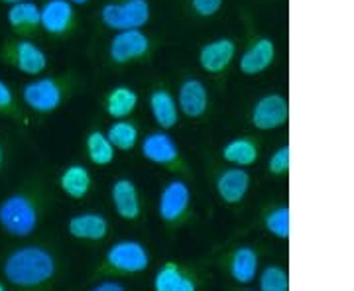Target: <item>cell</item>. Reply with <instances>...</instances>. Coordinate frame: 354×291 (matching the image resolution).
<instances>
[{
    "label": "cell",
    "mask_w": 354,
    "mask_h": 291,
    "mask_svg": "<svg viewBox=\"0 0 354 291\" xmlns=\"http://www.w3.org/2000/svg\"><path fill=\"white\" fill-rule=\"evenodd\" d=\"M50 193L39 179L24 183L0 201V228L12 238H28L38 230Z\"/></svg>",
    "instance_id": "1"
},
{
    "label": "cell",
    "mask_w": 354,
    "mask_h": 291,
    "mask_svg": "<svg viewBox=\"0 0 354 291\" xmlns=\"http://www.w3.org/2000/svg\"><path fill=\"white\" fill-rule=\"evenodd\" d=\"M2 276L18 290L48 288L57 276V258L41 244H24L4 256Z\"/></svg>",
    "instance_id": "2"
},
{
    "label": "cell",
    "mask_w": 354,
    "mask_h": 291,
    "mask_svg": "<svg viewBox=\"0 0 354 291\" xmlns=\"http://www.w3.org/2000/svg\"><path fill=\"white\" fill-rule=\"evenodd\" d=\"M75 87V75H38L22 87V102L26 109L38 114L55 113L69 99Z\"/></svg>",
    "instance_id": "3"
},
{
    "label": "cell",
    "mask_w": 354,
    "mask_h": 291,
    "mask_svg": "<svg viewBox=\"0 0 354 291\" xmlns=\"http://www.w3.org/2000/svg\"><path fill=\"white\" fill-rule=\"evenodd\" d=\"M0 62L28 77L46 73L50 59L48 53L32 38H8L0 46Z\"/></svg>",
    "instance_id": "4"
},
{
    "label": "cell",
    "mask_w": 354,
    "mask_h": 291,
    "mask_svg": "<svg viewBox=\"0 0 354 291\" xmlns=\"http://www.w3.org/2000/svg\"><path fill=\"white\" fill-rule=\"evenodd\" d=\"M140 153L144 160H148L150 164L158 165V167L189 176V165L183 160L177 142L167 134V130L160 128L156 132L146 134L140 142Z\"/></svg>",
    "instance_id": "5"
},
{
    "label": "cell",
    "mask_w": 354,
    "mask_h": 291,
    "mask_svg": "<svg viewBox=\"0 0 354 291\" xmlns=\"http://www.w3.org/2000/svg\"><path fill=\"white\" fill-rule=\"evenodd\" d=\"M104 28L120 32L130 28H146L152 18L150 0H111L99 12Z\"/></svg>",
    "instance_id": "6"
},
{
    "label": "cell",
    "mask_w": 354,
    "mask_h": 291,
    "mask_svg": "<svg viewBox=\"0 0 354 291\" xmlns=\"http://www.w3.org/2000/svg\"><path fill=\"white\" fill-rule=\"evenodd\" d=\"M150 252L140 241H116L104 252V267L118 276H136L150 267Z\"/></svg>",
    "instance_id": "7"
},
{
    "label": "cell",
    "mask_w": 354,
    "mask_h": 291,
    "mask_svg": "<svg viewBox=\"0 0 354 291\" xmlns=\"http://www.w3.org/2000/svg\"><path fill=\"white\" fill-rule=\"evenodd\" d=\"M191 187L183 179H169L158 197V216L167 227H183L191 215Z\"/></svg>",
    "instance_id": "8"
},
{
    "label": "cell",
    "mask_w": 354,
    "mask_h": 291,
    "mask_svg": "<svg viewBox=\"0 0 354 291\" xmlns=\"http://www.w3.org/2000/svg\"><path fill=\"white\" fill-rule=\"evenodd\" d=\"M152 53V38L144 28H130L116 32L109 41V59L114 65H128L144 62Z\"/></svg>",
    "instance_id": "9"
},
{
    "label": "cell",
    "mask_w": 354,
    "mask_h": 291,
    "mask_svg": "<svg viewBox=\"0 0 354 291\" xmlns=\"http://www.w3.org/2000/svg\"><path fill=\"white\" fill-rule=\"evenodd\" d=\"M39 26L51 38H69L77 26L75 4L69 0H46L39 6Z\"/></svg>",
    "instance_id": "10"
},
{
    "label": "cell",
    "mask_w": 354,
    "mask_h": 291,
    "mask_svg": "<svg viewBox=\"0 0 354 291\" xmlns=\"http://www.w3.org/2000/svg\"><path fill=\"white\" fill-rule=\"evenodd\" d=\"M201 285V270L181 262H165L156 270L152 279L156 291H197Z\"/></svg>",
    "instance_id": "11"
},
{
    "label": "cell",
    "mask_w": 354,
    "mask_h": 291,
    "mask_svg": "<svg viewBox=\"0 0 354 291\" xmlns=\"http://www.w3.org/2000/svg\"><path fill=\"white\" fill-rule=\"evenodd\" d=\"M290 120V102L283 95L270 93L254 102L250 111V122L260 132H272L286 126Z\"/></svg>",
    "instance_id": "12"
},
{
    "label": "cell",
    "mask_w": 354,
    "mask_h": 291,
    "mask_svg": "<svg viewBox=\"0 0 354 291\" xmlns=\"http://www.w3.org/2000/svg\"><path fill=\"white\" fill-rule=\"evenodd\" d=\"M177 106L179 113L183 114L189 120H199L205 114L209 113V104H211V97H209V89L203 83L199 77H187L179 83L177 89Z\"/></svg>",
    "instance_id": "13"
},
{
    "label": "cell",
    "mask_w": 354,
    "mask_h": 291,
    "mask_svg": "<svg viewBox=\"0 0 354 291\" xmlns=\"http://www.w3.org/2000/svg\"><path fill=\"white\" fill-rule=\"evenodd\" d=\"M252 185V178L246 167L228 165L227 169L218 171L215 178V191L218 199L225 205H241Z\"/></svg>",
    "instance_id": "14"
},
{
    "label": "cell",
    "mask_w": 354,
    "mask_h": 291,
    "mask_svg": "<svg viewBox=\"0 0 354 291\" xmlns=\"http://www.w3.org/2000/svg\"><path fill=\"white\" fill-rule=\"evenodd\" d=\"M236 57V41L230 38H216L207 41L199 50V65L209 75H223Z\"/></svg>",
    "instance_id": "15"
},
{
    "label": "cell",
    "mask_w": 354,
    "mask_h": 291,
    "mask_svg": "<svg viewBox=\"0 0 354 291\" xmlns=\"http://www.w3.org/2000/svg\"><path fill=\"white\" fill-rule=\"evenodd\" d=\"M274 59H276V44H274V39L268 38V36H258L241 53V57H239V71H241L242 75L248 77L262 75L266 69H270V65L274 64Z\"/></svg>",
    "instance_id": "16"
},
{
    "label": "cell",
    "mask_w": 354,
    "mask_h": 291,
    "mask_svg": "<svg viewBox=\"0 0 354 291\" xmlns=\"http://www.w3.org/2000/svg\"><path fill=\"white\" fill-rule=\"evenodd\" d=\"M111 203L116 215L122 220H138L142 216V199L138 185L128 178L116 179L111 187Z\"/></svg>",
    "instance_id": "17"
},
{
    "label": "cell",
    "mask_w": 354,
    "mask_h": 291,
    "mask_svg": "<svg viewBox=\"0 0 354 291\" xmlns=\"http://www.w3.org/2000/svg\"><path fill=\"white\" fill-rule=\"evenodd\" d=\"M148 106H150V114H152L153 122L162 130H171L179 124V106H177L176 95L167 87H153L148 95Z\"/></svg>",
    "instance_id": "18"
},
{
    "label": "cell",
    "mask_w": 354,
    "mask_h": 291,
    "mask_svg": "<svg viewBox=\"0 0 354 291\" xmlns=\"http://www.w3.org/2000/svg\"><path fill=\"white\" fill-rule=\"evenodd\" d=\"M111 223L101 213H79L67 220V234L75 241L101 242L109 236Z\"/></svg>",
    "instance_id": "19"
},
{
    "label": "cell",
    "mask_w": 354,
    "mask_h": 291,
    "mask_svg": "<svg viewBox=\"0 0 354 291\" xmlns=\"http://www.w3.org/2000/svg\"><path fill=\"white\" fill-rule=\"evenodd\" d=\"M227 272L230 279L239 285H250L260 272V256L252 246H239L228 254Z\"/></svg>",
    "instance_id": "20"
},
{
    "label": "cell",
    "mask_w": 354,
    "mask_h": 291,
    "mask_svg": "<svg viewBox=\"0 0 354 291\" xmlns=\"http://www.w3.org/2000/svg\"><path fill=\"white\" fill-rule=\"evenodd\" d=\"M6 22L8 28L12 30L14 36L18 38H34L41 30L39 26V4L32 0H22L8 6L6 12Z\"/></svg>",
    "instance_id": "21"
},
{
    "label": "cell",
    "mask_w": 354,
    "mask_h": 291,
    "mask_svg": "<svg viewBox=\"0 0 354 291\" xmlns=\"http://www.w3.org/2000/svg\"><path fill=\"white\" fill-rule=\"evenodd\" d=\"M59 189L64 191L65 197L81 201L88 195V191L93 189V176L83 164H71L65 167L59 173Z\"/></svg>",
    "instance_id": "22"
},
{
    "label": "cell",
    "mask_w": 354,
    "mask_h": 291,
    "mask_svg": "<svg viewBox=\"0 0 354 291\" xmlns=\"http://www.w3.org/2000/svg\"><path fill=\"white\" fill-rule=\"evenodd\" d=\"M140 97L136 91L128 85H118L104 95V113L113 120L130 118V114L138 109Z\"/></svg>",
    "instance_id": "23"
},
{
    "label": "cell",
    "mask_w": 354,
    "mask_h": 291,
    "mask_svg": "<svg viewBox=\"0 0 354 291\" xmlns=\"http://www.w3.org/2000/svg\"><path fill=\"white\" fill-rule=\"evenodd\" d=\"M221 158L228 165H239V167H252L260 158V148L252 138L241 136V138L228 140L221 148Z\"/></svg>",
    "instance_id": "24"
},
{
    "label": "cell",
    "mask_w": 354,
    "mask_h": 291,
    "mask_svg": "<svg viewBox=\"0 0 354 291\" xmlns=\"http://www.w3.org/2000/svg\"><path fill=\"white\" fill-rule=\"evenodd\" d=\"M85 152L91 164L104 167V165H111L114 162V156L116 150L111 144V140L106 136V132L102 130H91L85 138Z\"/></svg>",
    "instance_id": "25"
},
{
    "label": "cell",
    "mask_w": 354,
    "mask_h": 291,
    "mask_svg": "<svg viewBox=\"0 0 354 291\" xmlns=\"http://www.w3.org/2000/svg\"><path fill=\"white\" fill-rule=\"evenodd\" d=\"M106 136L116 152H132L138 146L140 128L136 122H132L128 118H120V120H114L109 126Z\"/></svg>",
    "instance_id": "26"
},
{
    "label": "cell",
    "mask_w": 354,
    "mask_h": 291,
    "mask_svg": "<svg viewBox=\"0 0 354 291\" xmlns=\"http://www.w3.org/2000/svg\"><path fill=\"white\" fill-rule=\"evenodd\" d=\"M0 118H8L22 126L30 124V118L24 111V102L22 99L18 101L16 93L4 79H0Z\"/></svg>",
    "instance_id": "27"
},
{
    "label": "cell",
    "mask_w": 354,
    "mask_h": 291,
    "mask_svg": "<svg viewBox=\"0 0 354 291\" xmlns=\"http://www.w3.org/2000/svg\"><path fill=\"white\" fill-rule=\"evenodd\" d=\"M264 227L272 236H276L279 241H288L291 232L290 207H288V205H281V207H279L278 205V207L266 211Z\"/></svg>",
    "instance_id": "28"
},
{
    "label": "cell",
    "mask_w": 354,
    "mask_h": 291,
    "mask_svg": "<svg viewBox=\"0 0 354 291\" xmlns=\"http://www.w3.org/2000/svg\"><path fill=\"white\" fill-rule=\"evenodd\" d=\"M258 283L262 291H290V274L281 266H266L258 272Z\"/></svg>",
    "instance_id": "29"
},
{
    "label": "cell",
    "mask_w": 354,
    "mask_h": 291,
    "mask_svg": "<svg viewBox=\"0 0 354 291\" xmlns=\"http://www.w3.org/2000/svg\"><path fill=\"white\" fill-rule=\"evenodd\" d=\"M290 164L291 152L290 146L286 144V146L278 148L276 152L270 156V160H268V171H270L272 176H276V178H281V176H286V173L290 171Z\"/></svg>",
    "instance_id": "30"
},
{
    "label": "cell",
    "mask_w": 354,
    "mask_h": 291,
    "mask_svg": "<svg viewBox=\"0 0 354 291\" xmlns=\"http://www.w3.org/2000/svg\"><path fill=\"white\" fill-rule=\"evenodd\" d=\"M225 0H189L191 10L199 18H213L223 10Z\"/></svg>",
    "instance_id": "31"
},
{
    "label": "cell",
    "mask_w": 354,
    "mask_h": 291,
    "mask_svg": "<svg viewBox=\"0 0 354 291\" xmlns=\"http://www.w3.org/2000/svg\"><path fill=\"white\" fill-rule=\"evenodd\" d=\"M93 291H124V283L122 281H118V279H101V281H97L93 288Z\"/></svg>",
    "instance_id": "32"
},
{
    "label": "cell",
    "mask_w": 354,
    "mask_h": 291,
    "mask_svg": "<svg viewBox=\"0 0 354 291\" xmlns=\"http://www.w3.org/2000/svg\"><path fill=\"white\" fill-rule=\"evenodd\" d=\"M4 164H6V146H4V142L0 140V173H2V169H4Z\"/></svg>",
    "instance_id": "33"
},
{
    "label": "cell",
    "mask_w": 354,
    "mask_h": 291,
    "mask_svg": "<svg viewBox=\"0 0 354 291\" xmlns=\"http://www.w3.org/2000/svg\"><path fill=\"white\" fill-rule=\"evenodd\" d=\"M71 4H75V6H85V4H88L91 0H69Z\"/></svg>",
    "instance_id": "34"
},
{
    "label": "cell",
    "mask_w": 354,
    "mask_h": 291,
    "mask_svg": "<svg viewBox=\"0 0 354 291\" xmlns=\"http://www.w3.org/2000/svg\"><path fill=\"white\" fill-rule=\"evenodd\" d=\"M2 4H6V6H12V4H16V2H22V0H0Z\"/></svg>",
    "instance_id": "35"
},
{
    "label": "cell",
    "mask_w": 354,
    "mask_h": 291,
    "mask_svg": "<svg viewBox=\"0 0 354 291\" xmlns=\"http://www.w3.org/2000/svg\"><path fill=\"white\" fill-rule=\"evenodd\" d=\"M0 291H6V283L2 279H0Z\"/></svg>",
    "instance_id": "36"
}]
</instances>
